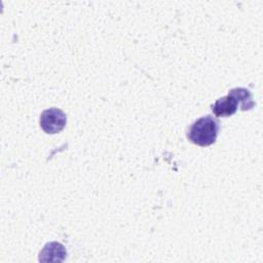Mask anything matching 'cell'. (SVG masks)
<instances>
[{
  "label": "cell",
  "instance_id": "277c9868",
  "mask_svg": "<svg viewBox=\"0 0 263 263\" xmlns=\"http://www.w3.org/2000/svg\"><path fill=\"white\" fill-rule=\"evenodd\" d=\"M39 255V260L42 262H62L65 260L67 252L62 243L52 241L46 243Z\"/></svg>",
  "mask_w": 263,
  "mask_h": 263
},
{
  "label": "cell",
  "instance_id": "7a4b0ae2",
  "mask_svg": "<svg viewBox=\"0 0 263 263\" xmlns=\"http://www.w3.org/2000/svg\"><path fill=\"white\" fill-rule=\"evenodd\" d=\"M66 123V114L58 108L46 109L40 115V126L46 134H57L61 132Z\"/></svg>",
  "mask_w": 263,
  "mask_h": 263
},
{
  "label": "cell",
  "instance_id": "6da1fadb",
  "mask_svg": "<svg viewBox=\"0 0 263 263\" xmlns=\"http://www.w3.org/2000/svg\"><path fill=\"white\" fill-rule=\"evenodd\" d=\"M219 127L217 119L210 115L203 116L194 121L188 130L187 137L195 145L210 146L216 142Z\"/></svg>",
  "mask_w": 263,
  "mask_h": 263
},
{
  "label": "cell",
  "instance_id": "3957f363",
  "mask_svg": "<svg viewBox=\"0 0 263 263\" xmlns=\"http://www.w3.org/2000/svg\"><path fill=\"white\" fill-rule=\"evenodd\" d=\"M238 103L236 99L231 96L227 95L218 99L212 106V111L217 117H228L233 115L237 110Z\"/></svg>",
  "mask_w": 263,
  "mask_h": 263
},
{
  "label": "cell",
  "instance_id": "5b68a950",
  "mask_svg": "<svg viewBox=\"0 0 263 263\" xmlns=\"http://www.w3.org/2000/svg\"><path fill=\"white\" fill-rule=\"evenodd\" d=\"M228 93L233 96L236 99L238 105H240V110L242 111L250 110L255 106V102L252 99V93L247 88H243V87L232 88L229 90Z\"/></svg>",
  "mask_w": 263,
  "mask_h": 263
}]
</instances>
